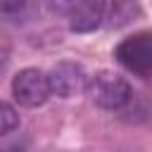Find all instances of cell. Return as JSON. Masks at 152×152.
I'll use <instances>...</instances> for the list:
<instances>
[{
	"mask_svg": "<svg viewBox=\"0 0 152 152\" xmlns=\"http://www.w3.org/2000/svg\"><path fill=\"white\" fill-rule=\"evenodd\" d=\"M86 95L90 97V102L100 109H107V112H119L124 109L133 93H131V86L124 76L114 74V71H97L88 78V86H86Z\"/></svg>",
	"mask_w": 152,
	"mask_h": 152,
	"instance_id": "cell-1",
	"label": "cell"
},
{
	"mask_svg": "<svg viewBox=\"0 0 152 152\" xmlns=\"http://www.w3.org/2000/svg\"><path fill=\"white\" fill-rule=\"evenodd\" d=\"M119 64L140 78H152V33H138L121 40L114 50Z\"/></svg>",
	"mask_w": 152,
	"mask_h": 152,
	"instance_id": "cell-2",
	"label": "cell"
},
{
	"mask_svg": "<svg viewBox=\"0 0 152 152\" xmlns=\"http://www.w3.org/2000/svg\"><path fill=\"white\" fill-rule=\"evenodd\" d=\"M12 95L21 107H40L48 102V97L52 95L50 90V81L48 74L36 69V66H26L21 69L14 78H12Z\"/></svg>",
	"mask_w": 152,
	"mask_h": 152,
	"instance_id": "cell-3",
	"label": "cell"
},
{
	"mask_svg": "<svg viewBox=\"0 0 152 152\" xmlns=\"http://www.w3.org/2000/svg\"><path fill=\"white\" fill-rule=\"evenodd\" d=\"M88 71L83 69V64L78 62H57L50 71H48V81H50V90L57 97H76L81 93H86L88 86Z\"/></svg>",
	"mask_w": 152,
	"mask_h": 152,
	"instance_id": "cell-4",
	"label": "cell"
},
{
	"mask_svg": "<svg viewBox=\"0 0 152 152\" xmlns=\"http://www.w3.org/2000/svg\"><path fill=\"white\" fill-rule=\"evenodd\" d=\"M104 10L107 0H81L76 10L66 17L69 28L74 33H90L104 21Z\"/></svg>",
	"mask_w": 152,
	"mask_h": 152,
	"instance_id": "cell-5",
	"label": "cell"
},
{
	"mask_svg": "<svg viewBox=\"0 0 152 152\" xmlns=\"http://www.w3.org/2000/svg\"><path fill=\"white\" fill-rule=\"evenodd\" d=\"M135 14H138V2L135 0H107V10H104L107 26H112V28L126 26Z\"/></svg>",
	"mask_w": 152,
	"mask_h": 152,
	"instance_id": "cell-6",
	"label": "cell"
},
{
	"mask_svg": "<svg viewBox=\"0 0 152 152\" xmlns=\"http://www.w3.org/2000/svg\"><path fill=\"white\" fill-rule=\"evenodd\" d=\"M17 128H19V112L14 109V104L0 100V138L10 135Z\"/></svg>",
	"mask_w": 152,
	"mask_h": 152,
	"instance_id": "cell-7",
	"label": "cell"
},
{
	"mask_svg": "<svg viewBox=\"0 0 152 152\" xmlns=\"http://www.w3.org/2000/svg\"><path fill=\"white\" fill-rule=\"evenodd\" d=\"M31 10V0H0V19H19Z\"/></svg>",
	"mask_w": 152,
	"mask_h": 152,
	"instance_id": "cell-8",
	"label": "cell"
},
{
	"mask_svg": "<svg viewBox=\"0 0 152 152\" xmlns=\"http://www.w3.org/2000/svg\"><path fill=\"white\" fill-rule=\"evenodd\" d=\"M78 2H81V0H43V5L48 7V12H52V14H57V17H69V14L76 10Z\"/></svg>",
	"mask_w": 152,
	"mask_h": 152,
	"instance_id": "cell-9",
	"label": "cell"
}]
</instances>
